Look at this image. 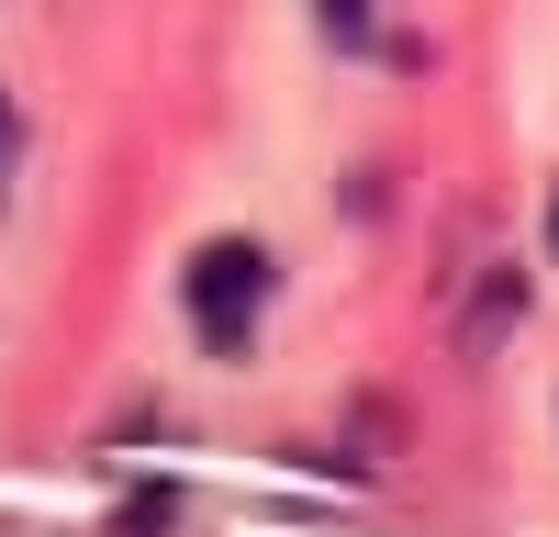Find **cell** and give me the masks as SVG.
I'll return each instance as SVG.
<instances>
[{"label": "cell", "instance_id": "cell-1", "mask_svg": "<svg viewBox=\"0 0 559 537\" xmlns=\"http://www.w3.org/2000/svg\"><path fill=\"white\" fill-rule=\"evenodd\" d=\"M179 313H191V336H202L213 358H247L258 313H269V247H258V236L191 247V268H179Z\"/></svg>", "mask_w": 559, "mask_h": 537}, {"label": "cell", "instance_id": "cell-2", "mask_svg": "<svg viewBox=\"0 0 559 537\" xmlns=\"http://www.w3.org/2000/svg\"><path fill=\"white\" fill-rule=\"evenodd\" d=\"M369 12H381V0H324V23H336V34H369Z\"/></svg>", "mask_w": 559, "mask_h": 537}, {"label": "cell", "instance_id": "cell-3", "mask_svg": "<svg viewBox=\"0 0 559 537\" xmlns=\"http://www.w3.org/2000/svg\"><path fill=\"white\" fill-rule=\"evenodd\" d=\"M548 258H559V202H548Z\"/></svg>", "mask_w": 559, "mask_h": 537}, {"label": "cell", "instance_id": "cell-4", "mask_svg": "<svg viewBox=\"0 0 559 537\" xmlns=\"http://www.w3.org/2000/svg\"><path fill=\"white\" fill-rule=\"evenodd\" d=\"M0 146H12V112H0Z\"/></svg>", "mask_w": 559, "mask_h": 537}]
</instances>
